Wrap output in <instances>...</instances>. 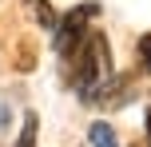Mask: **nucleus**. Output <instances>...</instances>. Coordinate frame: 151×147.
<instances>
[{
    "label": "nucleus",
    "mask_w": 151,
    "mask_h": 147,
    "mask_svg": "<svg viewBox=\"0 0 151 147\" xmlns=\"http://www.w3.org/2000/svg\"><path fill=\"white\" fill-rule=\"evenodd\" d=\"M139 56H143V64H147V72H151V36L139 40Z\"/></svg>",
    "instance_id": "nucleus-6"
},
{
    "label": "nucleus",
    "mask_w": 151,
    "mask_h": 147,
    "mask_svg": "<svg viewBox=\"0 0 151 147\" xmlns=\"http://www.w3.org/2000/svg\"><path fill=\"white\" fill-rule=\"evenodd\" d=\"M24 12H28L40 28H56V20H60V16H56V8L48 4V0H24Z\"/></svg>",
    "instance_id": "nucleus-3"
},
{
    "label": "nucleus",
    "mask_w": 151,
    "mask_h": 147,
    "mask_svg": "<svg viewBox=\"0 0 151 147\" xmlns=\"http://www.w3.org/2000/svg\"><path fill=\"white\" fill-rule=\"evenodd\" d=\"M88 143H91V147H119V139H115V127L104 123V119H96V123L88 127Z\"/></svg>",
    "instance_id": "nucleus-4"
},
{
    "label": "nucleus",
    "mask_w": 151,
    "mask_h": 147,
    "mask_svg": "<svg viewBox=\"0 0 151 147\" xmlns=\"http://www.w3.org/2000/svg\"><path fill=\"white\" fill-rule=\"evenodd\" d=\"M91 16H99V4H76L68 16H60V20H56V52H60V56H68L72 48L88 36Z\"/></svg>",
    "instance_id": "nucleus-2"
},
{
    "label": "nucleus",
    "mask_w": 151,
    "mask_h": 147,
    "mask_svg": "<svg viewBox=\"0 0 151 147\" xmlns=\"http://www.w3.org/2000/svg\"><path fill=\"white\" fill-rule=\"evenodd\" d=\"M147 139H151V111H147Z\"/></svg>",
    "instance_id": "nucleus-7"
},
{
    "label": "nucleus",
    "mask_w": 151,
    "mask_h": 147,
    "mask_svg": "<svg viewBox=\"0 0 151 147\" xmlns=\"http://www.w3.org/2000/svg\"><path fill=\"white\" fill-rule=\"evenodd\" d=\"M68 56H72V87L80 92V100H99L104 87L115 84V76H111V52H107L104 32H88Z\"/></svg>",
    "instance_id": "nucleus-1"
},
{
    "label": "nucleus",
    "mask_w": 151,
    "mask_h": 147,
    "mask_svg": "<svg viewBox=\"0 0 151 147\" xmlns=\"http://www.w3.org/2000/svg\"><path fill=\"white\" fill-rule=\"evenodd\" d=\"M16 147H36V115L28 111V119H24V131L20 139H16Z\"/></svg>",
    "instance_id": "nucleus-5"
}]
</instances>
